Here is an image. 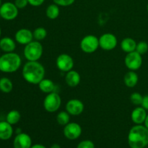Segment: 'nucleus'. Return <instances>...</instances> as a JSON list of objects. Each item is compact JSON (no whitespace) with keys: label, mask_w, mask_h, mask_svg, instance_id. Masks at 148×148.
Instances as JSON below:
<instances>
[{"label":"nucleus","mask_w":148,"mask_h":148,"mask_svg":"<svg viewBox=\"0 0 148 148\" xmlns=\"http://www.w3.org/2000/svg\"><path fill=\"white\" fill-rule=\"evenodd\" d=\"M56 65L58 69L63 72H67L73 69L75 66L74 59L67 53H61L56 59Z\"/></svg>","instance_id":"nucleus-10"},{"label":"nucleus","mask_w":148,"mask_h":148,"mask_svg":"<svg viewBox=\"0 0 148 148\" xmlns=\"http://www.w3.org/2000/svg\"><path fill=\"white\" fill-rule=\"evenodd\" d=\"M143 101V95L140 94V92H134L131 94L130 95V101L134 105L137 106H140L142 105Z\"/></svg>","instance_id":"nucleus-27"},{"label":"nucleus","mask_w":148,"mask_h":148,"mask_svg":"<svg viewBox=\"0 0 148 148\" xmlns=\"http://www.w3.org/2000/svg\"><path fill=\"white\" fill-rule=\"evenodd\" d=\"M14 130L12 125L7 121H0V140H8L12 136Z\"/></svg>","instance_id":"nucleus-18"},{"label":"nucleus","mask_w":148,"mask_h":148,"mask_svg":"<svg viewBox=\"0 0 148 148\" xmlns=\"http://www.w3.org/2000/svg\"><path fill=\"white\" fill-rule=\"evenodd\" d=\"M136 51L138 52L142 56L145 54L148 51V43L146 41L142 40L137 43V47H136Z\"/></svg>","instance_id":"nucleus-28"},{"label":"nucleus","mask_w":148,"mask_h":148,"mask_svg":"<svg viewBox=\"0 0 148 148\" xmlns=\"http://www.w3.org/2000/svg\"><path fill=\"white\" fill-rule=\"evenodd\" d=\"M118 45L116 36L111 33H106L99 38V46L104 51H112Z\"/></svg>","instance_id":"nucleus-9"},{"label":"nucleus","mask_w":148,"mask_h":148,"mask_svg":"<svg viewBox=\"0 0 148 148\" xmlns=\"http://www.w3.org/2000/svg\"><path fill=\"white\" fill-rule=\"evenodd\" d=\"M33 38L38 41L44 40L47 36V30L43 27H38L33 31Z\"/></svg>","instance_id":"nucleus-26"},{"label":"nucleus","mask_w":148,"mask_h":148,"mask_svg":"<svg viewBox=\"0 0 148 148\" xmlns=\"http://www.w3.org/2000/svg\"><path fill=\"white\" fill-rule=\"evenodd\" d=\"M60 14V9H59V6L57 4H51L46 7V15L50 20H56Z\"/></svg>","instance_id":"nucleus-22"},{"label":"nucleus","mask_w":148,"mask_h":148,"mask_svg":"<svg viewBox=\"0 0 148 148\" xmlns=\"http://www.w3.org/2000/svg\"><path fill=\"white\" fill-rule=\"evenodd\" d=\"M82 127L78 123L69 122L64 126L63 130L64 135L70 140H77L82 134Z\"/></svg>","instance_id":"nucleus-11"},{"label":"nucleus","mask_w":148,"mask_h":148,"mask_svg":"<svg viewBox=\"0 0 148 148\" xmlns=\"http://www.w3.org/2000/svg\"><path fill=\"white\" fill-rule=\"evenodd\" d=\"M1 4H2V2H1V0H0V7L1 6Z\"/></svg>","instance_id":"nucleus-39"},{"label":"nucleus","mask_w":148,"mask_h":148,"mask_svg":"<svg viewBox=\"0 0 148 148\" xmlns=\"http://www.w3.org/2000/svg\"><path fill=\"white\" fill-rule=\"evenodd\" d=\"M13 147L14 148H30L32 147L31 137L24 132L17 134L14 139Z\"/></svg>","instance_id":"nucleus-14"},{"label":"nucleus","mask_w":148,"mask_h":148,"mask_svg":"<svg viewBox=\"0 0 148 148\" xmlns=\"http://www.w3.org/2000/svg\"><path fill=\"white\" fill-rule=\"evenodd\" d=\"M14 40L19 44L25 46L34 40L33 31L27 28L20 29L14 34Z\"/></svg>","instance_id":"nucleus-13"},{"label":"nucleus","mask_w":148,"mask_h":148,"mask_svg":"<svg viewBox=\"0 0 148 148\" xmlns=\"http://www.w3.org/2000/svg\"><path fill=\"white\" fill-rule=\"evenodd\" d=\"M147 110L145 109L141 106H137L131 113L132 121L134 124H144L147 116Z\"/></svg>","instance_id":"nucleus-15"},{"label":"nucleus","mask_w":148,"mask_h":148,"mask_svg":"<svg viewBox=\"0 0 148 148\" xmlns=\"http://www.w3.org/2000/svg\"><path fill=\"white\" fill-rule=\"evenodd\" d=\"M18 14L19 9L16 7L14 3L6 1L2 3L0 7V17L7 21L13 20L17 18Z\"/></svg>","instance_id":"nucleus-8"},{"label":"nucleus","mask_w":148,"mask_h":148,"mask_svg":"<svg viewBox=\"0 0 148 148\" xmlns=\"http://www.w3.org/2000/svg\"><path fill=\"white\" fill-rule=\"evenodd\" d=\"M65 109L70 114V116H77L82 114L85 109V105L80 100L72 98L66 102L65 105Z\"/></svg>","instance_id":"nucleus-12"},{"label":"nucleus","mask_w":148,"mask_h":148,"mask_svg":"<svg viewBox=\"0 0 148 148\" xmlns=\"http://www.w3.org/2000/svg\"><path fill=\"white\" fill-rule=\"evenodd\" d=\"M77 148H95V145L90 140H83L78 144Z\"/></svg>","instance_id":"nucleus-30"},{"label":"nucleus","mask_w":148,"mask_h":148,"mask_svg":"<svg viewBox=\"0 0 148 148\" xmlns=\"http://www.w3.org/2000/svg\"><path fill=\"white\" fill-rule=\"evenodd\" d=\"M141 106H143L145 109L148 111V94L143 96V101Z\"/></svg>","instance_id":"nucleus-33"},{"label":"nucleus","mask_w":148,"mask_h":148,"mask_svg":"<svg viewBox=\"0 0 148 148\" xmlns=\"http://www.w3.org/2000/svg\"><path fill=\"white\" fill-rule=\"evenodd\" d=\"M143 59L141 54L136 51L128 53L124 58V64L129 70L137 71L141 68Z\"/></svg>","instance_id":"nucleus-7"},{"label":"nucleus","mask_w":148,"mask_h":148,"mask_svg":"<svg viewBox=\"0 0 148 148\" xmlns=\"http://www.w3.org/2000/svg\"><path fill=\"white\" fill-rule=\"evenodd\" d=\"M21 65V57L15 52L4 53L0 56V72L13 73L17 72Z\"/></svg>","instance_id":"nucleus-3"},{"label":"nucleus","mask_w":148,"mask_h":148,"mask_svg":"<svg viewBox=\"0 0 148 148\" xmlns=\"http://www.w3.org/2000/svg\"><path fill=\"white\" fill-rule=\"evenodd\" d=\"M16 49V41L10 37H3L0 38V50L4 53L14 52Z\"/></svg>","instance_id":"nucleus-17"},{"label":"nucleus","mask_w":148,"mask_h":148,"mask_svg":"<svg viewBox=\"0 0 148 148\" xmlns=\"http://www.w3.org/2000/svg\"><path fill=\"white\" fill-rule=\"evenodd\" d=\"M51 148H61V147H60V145H59L53 144V145H52Z\"/></svg>","instance_id":"nucleus-36"},{"label":"nucleus","mask_w":148,"mask_h":148,"mask_svg":"<svg viewBox=\"0 0 148 148\" xmlns=\"http://www.w3.org/2000/svg\"><path fill=\"white\" fill-rule=\"evenodd\" d=\"M22 132H22L21 129H20V128H17V130H16V133H17V134H20V133H22Z\"/></svg>","instance_id":"nucleus-37"},{"label":"nucleus","mask_w":148,"mask_h":148,"mask_svg":"<svg viewBox=\"0 0 148 148\" xmlns=\"http://www.w3.org/2000/svg\"><path fill=\"white\" fill-rule=\"evenodd\" d=\"M38 85L40 90L43 93L49 94L52 92H56V85L51 79H48V78H44L42 79Z\"/></svg>","instance_id":"nucleus-20"},{"label":"nucleus","mask_w":148,"mask_h":148,"mask_svg":"<svg viewBox=\"0 0 148 148\" xmlns=\"http://www.w3.org/2000/svg\"><path fill=\"white\" fill-rule=\"evenodd\" d=\"M30 148H46L45 146H43V145H40V144H36L32 146Z\"/></svg>","instance_id":"nucleus-34"},{"label":"nucleus","mask_w":148,"mask_h":148,"mask_svg":"<svg viewBox=\"0 0 148 148\" xmlns=\"http://www.w3.org/2000/svg\"><path fill=\"white\" fill-rule=\"evenodd\" d=\"M128 143L131 148H145L148 145V129L143 124H135L128 134Z\"/></svg>","instance_id":"nucleus-2"},{"label":"nucleus","mask_w":148,"mask_h":148,"mask_svg":"<svg viewBox=\"0 0 148 148\" xmlns=\"http://www.w3.org/2000/svg\"><path fill=\"white\" fill-rule=\"evenodd\" d=\"M62 106V98L57 92H52L46 94L43 99V106L45 111L49 113H55Z\"/></svg>","instance_id":"nucleus-5"},{"label":"nucleus","mask_w":148,"mask_h":148,"mask_svg":"<svg viewBox=\"0 0 148 148\" xmlns=\"http://www.w3.org/2000/svg\"><path fill=\"white\" fill-rule=\"evenodd\" d=\"M56 121L61 126H64L70 122V114L66 111H62L56 115Z\"/></svg>","instance_id":"nucleus-25"},{"label":"nucleus","mask_w":148,"mask_h":148,"mask_svg":"<svg viewBox=\"0 0 148 148\" xmlns=\"http://www.w3.org/2000/svg\"><path fill=\"white\" fill-rule=\"evenodd\" d=\"M80 81L81 76L77 71L72 69V70L66 72L65 82L69 87L75 88V87L78 86L79 84L80 83Z\"/></svg>","instance_id":"nucleus-16"},{"label":"nucleus","mask_w":148,"mask_h":148,"mask_svg":"<svg viewBox=\"0 0 148 148\" xmlns=\"http://www.w3.org/2000/svg\"><path fill=\"white\" fill-rule=\"evenodd\" d=\"M1 29L0 27V38H1Z\"/></svg>","instance_id":"nucleus-38"},{"label":"nucleus","mask_w":148,"mask_h":148,"mask_svg":"<svg viewBox=\"0 0 148 148\" xmlns=\"http://www.w3.org/2000/svg\"><path fill=\"white\" fill-rule=\"evenodd\" d=\"M21 119V114L20 111L17 110H11L7 113L6 116V121L10 123L11 125H14L17 124Z\"/></svg>","instance_id":"nucleus-24"},{"label":"nucleus","mask_w":148,"mask_h":148,"mask_svg":"<svg viewBox=\"0 0 148 148\" xmlns=\"http://www.w3.org/2000/svg\"><path fill=\"white\" fill-rule=\"evenodd\" d=\"M14 4L19 10L24 9L28 5V1L27 0H14Z\"/></svg>","instance_id":"nucleus-31"},{"label":"nucleus","mask_w":148,"mask_h":148,"mask_svg":"<svg viewBox=\"0 0 148 148\" xmlns=\"http://www.w3.org/2000/svg\"><path fill=\"white\" fill-rule=\"evenodd\" d=\"M80 49L85 53H92L98 50L99 46V38L94 35H87L82 38L79 43Z\"/></svg>","instance_id":"nucleus-6"},{"label":"nucleus","mask_w":148,"mask_h":148,"mask_svg":"<svg viewBox=\"0 0 148 148\" xmlns=\"http://www.w3.org/2000/svg\"><path fill=\"white\" fill-rule=\"evenodd\" d=\"M147 12H148V3H147Z\"/></svg>","instance_id":"nucleus-40"},{"label":"nucleus","mask_w":148,"mask_h":148,"mask_svg":"<svg viewBox=\"0 0 148 148\" xmlns=\"http://www.w3.org/2000/svg\"><path fill=\"white\" fill-rule=\"evenodd\" d=\"M46 69L41 63L27 61L23 66L22 76L29 84L38 85L39 82L45 78Z\"/></svg>","instance_id":"nucleus-1"},{"label":"nucleus","mask_w":148,"mask_h":148,"mask_svg":"<svg viewBox=\"0 0 148 148\" xmlns=\"http://www.w3.org/2000/svg\"><path fill=\"white\" fill-rule=\"evenodd\" d=\"M43 53V48L41 43L36 40L25 45L23 50L24 57L28 62H37L42 57Z\"/></svg>","instance_id":"nucleus-4"},{"label":"nucleus","mask_w":148,"mask_h":148,"mask_svg":"<svg viewBox=\"0 0 148 148\" xmlns=\"http://www.w3.org/2000/svg\"><path fill=\"white\" fill-rule=\"evenodd\" d=\"M28 1V4L32 7H40L42 4L44 3L45 0H27Z\"/></svg>","instance_id":"nucleus-32"},{"label":"nucleus","mask_w":148,"mask_h":148,"mask_svg":"<svg viewBox=\"0 0 148 148\" xmlns=\"http://www.w3.org/2000/svg\"><path fill=\"white\" fill-rule=\"evenodd\" d=\"M76 0H53V3L59 7H69L72 5Z\"/></svg>","instance_id":"nucleus-29"},{"label":"nucleus","mask_w":148,"mask_h":148,"mask_svg":"<svg viewBox=\"0 0 148 148\" xmlns=\"http://www.w3.org/2000/svg\"><path fill=\"white\" fill-rule=\"evenodd\" d=\"M139 82V76L135 71L130 70L124 75V83L127 88H134Z\"/></svg>","instance_id":"nucleus-19"},{"label":"nucleus","mask_w":148,"mask_h":148,"mask_svg":"<svg viewBox=\"0 0 148 148\" xmlns=\"http://www.w3.org/2000/svg\"><path fill=\"white\" fill-rule=\"evenodd\" d=\"M13 89V83L10 78L3 77L0 78V91L4 93H10Z\"/></svg>","instance_id":"nucleus-23"},{"label":"nucleus","mask_w":148,"mask_h":148,"mask_svg":"<svg viewBox=\"0 0 148 148\" xmlns=\"http://www.w3.org/2000/svg\"><path fill=\"white\" fill-rule=\"evenodd\" d=\"M1 56V53H0V56Z\"/></svg>","instance_id":"nucleus-41"},{"label":"nucleus","mask_w":148,"mask_h":148,"mask_svg":"<svg viewBox=\"0 0 148 148\" xmlns=\"http://www.w3.org/2000/svg\"><path fill=\"white\" fill-rule=\"evenodd\" d=\"M144 125L145 126V127H147V128L148 129V114H147V117H146L145 121V122H144Z\"/></svg>","instance_id":"nucleus-35"},{"label":"nucleus","mask_w":148,"mask_h":148,"mask_svg":"<svg viewBox=\"0 0 148 148\" xmlns=\"http://www.w3.org/2000/svg\"><path fill=\"white\" fill-rule=\"evenodd\" d=\"M137 42L134 38L130 37L124 38L121 42V50L126 53H131V52L136 51L137 47Z\"/></svg>","instance_id":"nucleus-21"}]
</instances>
